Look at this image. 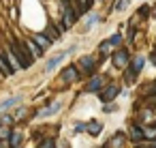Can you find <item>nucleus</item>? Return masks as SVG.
Segmentation results:
<instances>
[{
  "mask_svg": "<svg viewBox=\"0 0 156 148\" xmlns=\"http://www.w3.org/2000/svg\"><path fill=\"white\" fill-rule=\"evenodd\" d=\"M98 20H101L98 13H94V11H92V13H86V28H83V30H90L92 26H96Z\"/></svg>",
  "mask_w": 156,
  "mask_h": 148,
  "instance_id": "19",
  "label": "nucleus"
},
{
  "mask_svg": "<svg viewBox=\"0 0 156 148\" xmlns=\"http://www.w3.org/2000/svg\"><path fill=\"white\" fill-rule=\"evenodd\" d=\"M105 62V56H92V54H86V56H79L77 62H75V69L79 73V80L81 77H92L98 69V65Z\"/></svg>",
  "mask_w": 156,
  "mask_h": 148,
  "instance_id": "1",
  "label": "nucleus"
},
{
  "mask_svg": "<svg viewBox=\"0 0 156 148\" xmlns=\"http://www.w3.org/2000/svg\"><path fill=\"white\" fill-rule=\"evenodd\" d=\"M86 133L92 135V137L101 135V133H103V122H98V120H88V122H86Z\"/></svg>",
  "mask_w": 156,
  "mask_h": 148,
  "instance_id": "15",
  "label": "nucleus"
},
{
  "mask_svg": "<svg viewBox=\"0 0 156 148\" xmlns=\"http://www.w3.org/2000/svg\"><path fill=\"white\" fill-rule=\"evenodd\" d=\"M13 116L11 114H0V127H13Z\"/></svg>",
  "mask_w": 156,
  "mask_h": 148,
  "instance_id": "24",
  "label": "nucleus"
},
{
  "mask_svg": "<svg viewBox=\"0 0 156 148\" xmlns=\"http://www.w3.org/2000/svg\"><path fill=\"white\" fill-rule=\"evenodd\" d=\"M7 144H9V148H22L24 146V133L13 129L11 135H9V139H7Z\"/></svg>",
  "mask_w": 156,
  "mask_h": 148,
  "instance_id": "14",
  "label": "nucleus"
},
{
  "mask_svg": "<svg viewBox=\"0 0 156 148\" xmlns=\"http://www.w3.org/2000/svg\"><path fill=\"white\" fill-rule=\"evenodd\" d=\"M11 75H13V71H11V67L7 65L2 52H0V77H11Z\"/></svg>",
  "mask_w": 156,
  "mask_h": 148,
  "instance_id": "17",
  "label": "nucleus"
},
{
  "mask_svg": "<svg viewBox=\"0 0 156 148\" xmlns=\"http://www.w3.org/2000/svg\"><path fill=\"white\" fill-rule=\"evenodd\" d=\"M105 84H107V77H105L103 73H94L92 77H88V84H86L83 92H88V94H90V92H94V94H96Z\"/></svg>",
  "mask_w": 156,
  "mask_h": 148,
  "instance_id": "7",
  "label": "nucleus"
},
{
  "mask_svg": "<svg viewBox=\"0 0 156 148\" xmlns=\"http://www.w3.org/2000/svg\"><path fill=\"white\" fill-rule=\"evenodd\" d=\"M154 17H156V9H154Z\"/></svg>",
  "mask_w": 156,
  "mask_h": 148,
  "instance_id": "31",
  "label": "nucleus"
},
{
  "mask_svg": "<svg viewBox=\"0 0 156 148\" xmlns=\"http://www.w3.org/2000/svg\"><path fill=\"white\" fill-rule=\"evenodd\" d=\"M73 133L77 135V133H86V122H75L73 124Z\"/></svg>",
  "mask_w": 156,
  "mask_h": 148,
  "instance_id": "27",
  "label": "nucleus"
},
{
  "mask_svg": "<svg viewBox=\"0 0 156 148\" xmlns=\"http://www.w3.org/2000/svg\"><path fill=\"white\" fill-rule=\"evenodd\" d=\"M124 142H126V133H124V131H115V133L111 135V139L105 144V148H122Z\"/></svg>",
  "mask_w": 156,
  "mask_h": 148,
  "instance_id": "13",
  "label": "nucleus"
},
{
  "mask_svg": "<svg viewBox=\"0 0 156 148\" xmlns=\"http://www.w3.org/2000/svg\"><path fill=\"white\" fill-rule=\"evenodd\" d=\"M152 94H156V80H152L145 88H143V94H141V99H145V97H152Z\"/></svg>",
  "mask_w": 156,
  "mask_h": 148,
  "instance_id": "23",
  "label": "nucleus"
},
{
  "mask_svg": "<svg viewBox=\"0 0 156 148\" xmlns=\"http://www.w3.org/2000/svg\"><path fill=\"white\" fill-rule=\"evenodd\" d=\"M118 105L115 103H103V114H115Z\"/></svg>",
  "mask_w": 156,
  "mask_h": 148,
  "instance_id": "26",
  "label": "nucleus"
},
{
  "mask_svg": "<svg viewBox=\"0 0 156 148\" xmlns=\"http://www.w3.org/2000/svg\"><path fill=\"white\" fill-rule=\"evenodd\" d=\"M77 80H79V73H77L75 65H66V67L62 69V73H60V82H62V84H73V82H77Z\"/></svg>",
  "mask_w": 156,
  "mask_h": 148,
  "instance_id": "9",
  "label": "nucleus"
},
{
  "mask_svg": "<svg viewBox=\"0 0 156 148\" xmlns=\"http://www.w3.org/2000/svg\"><path fill=\"white\" fill-rule=\"evenodd\" d=\"M147 60H150V62H152V65L156 67V50H152V54L147 56Z\"/></svg>",
  "mask_w": 156,
  "mask_h": 148,
  "instance_id": "29",
  "label": "nucleus"
},
{
  "mask_svg": "<svg viewBox=\"0 0 156 148\" xmlns=\"http://www.w3.org/2000/svg\"><path fill=\"white\" fill-rule=\"evenodd\" d=\"M128 5H130V0H115V5L107 11V15H109V13H113V11H118V13H120V11H126V9H128Z\"/></svg>",
  "mask_w": 156,
  "mask_h": 148,
  "instance_id": "20",
  "label": "nucleus"
},
{
  "mask_svg": "<svg viewBox=\"0 0 156 148\" xmlns=\"http://www.w3.org/2000/svg\"><path fill=\"white\" fill-rule=\"evenodd\" d=\"M17 103H22V94H15V97H11V99L0 101V114H2L5 109H9V107H15Z\"/></svg>",
  "mask_w": 156,
  "mask_h": 148,
  "instance_id": "16",
  "label": "nucleus"
},
{
  "mask_svg": "<svg viewBox=\"0 0 156 148\" xmlns=\"http://www.w3.org/2000/svg\"><path fill=\"white\" fill-rule=\"evenodd\" d=\"M11 127H0V139H9V135H11Z\"/></svg>",
  "mask_w": 156,
  "mask_h": 148,
  "instance_id": "28",
  "label": "nucleus"
},
{
  "mask_svg": "<svg viewBox=\"0 0 156 148\" xmlns=\"http://www.w3.org/2000/svg\"><path fill=\"white\" fill-rule=\"evenodd\" d=\"M145 62H147V56H143V54H135V56H130V62H128V69L135 73V75H139L141 71H143V67H145Z\"/></svg>",
  "mask_w": 156,
  "mask_h": 148,
  "instance_id": "8",
  "label": "nucleus"
},
{
  "mask_svg": "<svg viewBox=\"0 0 156 148\" xmlns=\"http://www.w3.org/2000/svg\"><path fill=\"white\" fill-rule=\"evenodd\" d=\"M101 148H105V146H101Z\"/></svg>",
  "mask_w": 156,
  "mask_h": 148,
  "instance_id": "32",
  "label": "nucleus"
},
{
  "mask_svg": "<svg viewBox=\"0 0 156 148\" xmlns=\"http://www.w3.org/2000/svg\"><path fill=\"white\" fill-rule=\"evenodd\" d=\"M109 52H111V45H109V43H107V39H105V41L98 45V56H107Z\"/></svg>",
  "mask_w": 156,
  "mask_h": 148,
  "instance_id": "25",
  "label": "nucleus"
},
{
  "mask_svg": "<svg viewBox=\"0 0 156 148\" xmlns=\"http://www.w3.org/2000/svg\"><path fill=\"white\" fill-rule=\"evenodd\" d=\"M37 148H58V142L54 139V137H45V139H41L39 142V146Z\"/></svg>",
  "mask_w": 156,
  "mask_h": 148,
  "instance_id": "22",
  "label": "nucleus"
},
{
  "mask_svg": "<svg viewBox=\"0 0 156 148\" xmlns=\"http://www.w3.org/2000/svg\"><path fill=\"white\" fill-rule=\"evenodd\" d=\"M9 50L13 52V56H15V60H17V65H20L22 71H26V69H30L34 65V60L28 54V50H26V45H24L22 39H11L9 41Z\"/></svg>",
  "mask_w": 156,
  "mask_h": 148,
  "instance_id": "2",
  "label": "nucleus"
},
{
  "mask_svg": "<svg viewBox=\"0 0 156 148\" xmlns=\"http://www.w3.org/2000/svg\"><path fill=\"white\" fill-rule=\"evenodd\" d=\"M77 50V45H71V47H66V50H62V52H58L56 56H51L49 60H47V65H45V73H51L56 67H60L62 62H64V58L66 56H71L73 52Z\"/></svg>",
  "mask_w": 156,
  "mask_h": 148,
  "instance_id": "5",
  "label": "nucleus"
},
{
  "mask_svg": "<svg viewBox=\"0 0 156 148\" xmlns=\"http://www.w3.org/2000/svg\"><path fill=\"white\" fill-rule=\"evenodd\" d=\"M126 139H128V142H133V144H139V142H143V131H141V124H139V122H130Z\"/></svg>",
  "mask_w": 156,
  "mask_h": 148,
  "instance_id": "11",
  "label": "nucleus"
},
{
  "mask_svg": "<svg viewBox=\"0 0 156 148\" xmlns=\"http://www.w3.org/2000/svg\"><path fill=\"white\" fill-rule=\"evenodd\" d=\"M150 13H152V7L145 2V5H141V7H139V11H137V17H141V20H147V17H150Z\"/></svg>",
  "mask_w": 156,
  "mask_h": 148,
  "instance_id": "21",
  "label": "nucleus"
},
{
  "mask_svg": "<svg viewBox=\"0 0 156 148\" xmlns=\"http://www.w3.org/2000/svg\"><path fill=\"white\" fill-rule=\"evenodd\" d=\"M30 39H32V43H34L39 50H43V52L51 50V45H54V41H49L43 32H34V35H30Z\"/></svg>",
  "mask_w": 156,
  "mask_h": 148,
  "instance_id": "10",
  "label": "nucleus"
},
{
  "mask_svg": "<svg viewBox=\"0 0 156 148\" xmlns=\"http://www.w3.org/2000/svg\"><path fill=\"white\" fill-rule=\"evenodd\" d=\"M120 84L118 82H109V84H105L98 92H96V97H98V101L101 103H113L115 99H118V94H120Z\"/></svg>",
  "mask_w": 156,
  "mask_h": 148,
  "instance_id": "3",
  "label": "nucleus"
},
{
  "mask_svg": "<svg viewBox=\"0 0 156 148\" xmlns=\"http://www.w3.org/2000/svg\"><path fill=\"white\" fill-rule=\"evenodd\" d=\"M122 41H124L122 32H113V35H111V37L107 39V43L111 45V50H113V47H115V50H118V47H122Z\"/></svg>",
  "mask_w": 156,
  "mask_h": 148,
  "instance_id": "18",
  "label": "nucleus"
},
{
  "mask_svg": "<svg viewBox=\"0 0 156 148\" xmlns=\"http://www.w3.org/2000/svg\"><path fill=\"white\" fill-rule=\"evenodd\" d=\"M60 109H62V101H51V103L43 105L41 109H37V112H34V118L45 120V118H49V116H56Z\"/></svg>",
  "mask_w": 156,
  "mask_h": 148,
  "instance_id": "6",
  "label": "nucleus"
},
{
  "mask_svg": "<svg viewBox=\"0 0 156 148\" xmlns=\"http://www.w3.org/2000/svg\"><path fill=\"white\" fill-rule=\"evenodd\" d=\"M128 62H130V50H128V47H118V50L113 52V56H111V65H113L115 69L124 71V69L128 67Z\"/></svg>",
  "mask_w": 156,
  "mask_h": 148,
  "instance_id": "4",
  "label": "nucleus"
},
{
  "mask_svg": "<svg viewBox=\"0 0 156 148\" xmlns=\"http://www.w3.org/2000/svg\"><path fill=\"white\" fill-rule=\"evenodd\" d=\"M86 2H88V7H92V5H94V0H86Z\"/></svg>",
  "mask_w": 156,
  "mask_h": 148,
  "instance_id": "30",
  "label": "nucleus"
},
{
  "mask_svg": "<svg viewBox=\"0 0 156 148\" xmlns=\"http://www.w3.org/2000/svg\"><path fill=\"white\" fill-rule=\"evenodd\" d=\"M22 41H24V45H26V50H28V54L32 56V60H34V62H37L39 58H43V54H45V52H43V50H39V47L32 43V39H30V37H26V39H22Z\"/></svg>",
  "mask_w": 156,
  "mask_h": 148,
  "instance_id": "12",
  "label": "nucleus"
}]
</instances>
